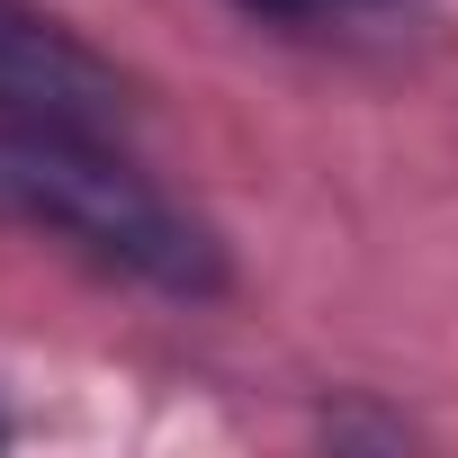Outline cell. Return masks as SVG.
<instances>
[{"label":"cell","instance_id":"1","mask_svg":"<svg viewBox=\"0 0 458 458\" xmlns=\"http://www.w3.org/2000/svg\"><path fill=\"white\" fill-rule=\"evenodd\" d=\"M0 225L72 243L99 270H126L162 297L225 288L216 234L180 216L126 153H108L99 126H0Z\"/></svg>","mask_w":458,"mask_h":458},{"label":"cell","instance_id":"2","mask_svg":"<svg viewBox=\"0 0 458 458\" xmlns=\"http://www.w3.org/2000/svg\"><path fill=\"white\" fill-rule=\"evenodd\" d=\"M117 108L126 72L99 46L28 0H0V126H108Z\"/></svg>","mask_w":458,"mask_h":458},{"label":"cell","instance_id":"3","mask_svg":"<svg viewBox=\"0 0 458 458\" xmlns=\"http://www.w3.org/2000/svg\"><path fill=\"white\" fill-rule=\"evenodd\" d=\"M234 10L288 37H351V28H386L404 0H234Z\"/></svg>","mask_w":458,"mask_h":458}]
</instances>
